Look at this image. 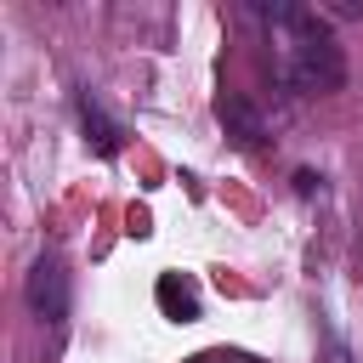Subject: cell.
Wrapping results in <instances>:
<instances>
[{
    "label": "cell",
    "instance_id": "obj_4",
    "mask_svg": "<svg viewBox=\"0 0 363 363\" xmlns=\"http://www.w3.org/2000/svg\"><path fill=\"white\" fill-rule=\"evenodd\" d=\"M79 125H85V142H91L102 159H113V153H119V125L102 113V102H96L91 91L79 96Z\"/></svg>",
    "mask_w": 363,
    "mask_h": 363
},
{
    "label": "cell",
    "instance_id": "obj_2",
    "mask_svg": "<svg viewBox=\"0 0 363 363\" xmlns=\"http://www.w3.org/2000/svg\"><path fill=\"white\" fill-rule=\"evenodd\" d=\"M28 306L45 329H62L68 323V272L57 255H40L34 272H28Z\"/></svg>",
    "mask_w": 363,
    "mask_h": 363
},
{
    "label": "cell",
    "instance_id": "obj_5",
    "mask_svg": "<svg viewBox=\"0 0 363 363\" xmlns=\"http://www.w3.org/2000/svg\"><path fill=\"white\" fill-rule=\"evenodd\" d=\"M159 306H164V318L193 323V318H199V289H193L182 272H164V278H159Z\"/></svg>",
    "mask_w": 363,
    "mask_h": 363
},
{
    "label": "cell",
    "instance_id": "obj_3",
    "mask_svg": "<svg viewBox=\"0 0 363 363\" xmlns=\"http://www.w3.org/2000/svg\"><path fill=\"white\" fill-rule=\"evenodd\" d=\"M216 113H221V125H227V136L238 142V147H261L267 142V125H261V113L238 96V91H227L221 102H216Z\"/></svg>",
    "mask_w": 363,
    "mask_h": 363
},
{
    "label": "cell",
    "instance_id": "obj_1",
    "mask_svg": "<svg viewBox=\"0 0 363 363\" xmlns=\"http://www.w3.org/2000/svg\"><path fill=\"white\" fill-rule=\"evenodd\" d=\"M267 45H272V74L295 96H329L346 85V57L329 34V23L306 6H255Z\"/></svg>",
    "mask_w": 363,
    "mask_h": 363
}]
</instances>
